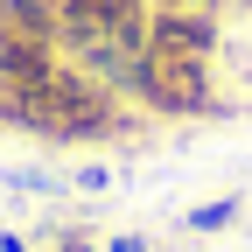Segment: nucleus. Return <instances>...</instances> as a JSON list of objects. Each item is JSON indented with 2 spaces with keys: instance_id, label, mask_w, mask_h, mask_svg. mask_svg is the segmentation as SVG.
<instances>
[{
  "instance_id": "nucleus-1",
  "label": "nucleus",
  "mask_w": 252,
  "mask_h": 252,
  "mask_svg": "<svg viewBox=\"0 0 252 252\" xmlns=\"http://www.w3.org/2000/svg\"><path fill=\"white\" fill-rule=\"evenodd\" d=\"M133 105L147 119H217L224 91H217V63L203 56H175V49H140V77H133Z\"/></svg>"
},
{
  "instance_id": "nucleus-2",
  "label": "nucleus",
  "mask_w": 252,
  "mask_h": 252,
  "mask_svg": "<svg viewBox=\"0 0 252 252\" xmlns=\"http://www.w3.org/2000/svg\"><path fill=\"white\" fill-rule=\"evenodd\" d=\"M147 49H175V56H224V14H196V7H154L147 14Z\"/></svg>"
},
{
  "instance_id": "nucleus-3",
  "label": "nucleus",
  "mask_w": 252,
  "mask_h": 252,
  "mask_svg": "<svg viewBox=\"0 0 252 252\" xmlns=\"http://www.w3.org/2000/svg\"><path fill=\"white\" fill-rule=\"evenodd\" d=\"M238 217H245V196L231 189V196H210V203H196V210H182L175 231H189V238H217V231H231Z\"/></svg>"
},
{
  "instance_id": "nucleus-4",
  "label": "nucleus",
  "mask_w": 252,
  "mask_h": 252,
  "mask_svg": "<svg viewBox=\"0 0 252 252\" xmlns=\"http://www.w3.org/2000/svg\"><path fill=\"white\" fill-rule=\"evenodd\" d=\"M0 182L21 189V196H63L70 189V175H42V168H0Z\"/></svg>"
},
{
  "instance_id": "nucleus-5",
  "label": "nucleus",
  "mask_w": 252,
  "mask_h": 252,
  "mask_svg": "<svg viewBox=\"0 0 252 252\" xmlns=\"http://www.w3.org/2000/svg\"><path fill=\"white\" fill-rule=\"evenodd\" d=\"M70 189H77V196H105V189H112V168L105 161H84V168H70Z\"/></svg>"
},
{
  "instance_id": "nucleus-6",
  "label": "nucleus",
  "mask_w": 252,
  "mask_h": 252,
  "mask_svg": "<svg viewBox=\"0 0 252 252\" xmlns=\"http://www.w3.org/2000/svg\"><path fill=\"white\" fill-rule=\"evenodd\" d=\"M98 252H154V245H147V238H140V231H112V238H105V245H98Z\"/></svg>"
},
{
  "instance_id": "nucleus-7",
  "label": "nucleus",
  "mask_w": 252,
  "mask_h": 252,
  "mask_svg": "<svg viewBox=\"0 0 252 252\" xmlns=\"http://www.w3.org/2000/svg\"><path fill=\"white\" fill-rule=\"evenodd\" d=\"M154 7H196V14H224L231 0H154Z\"/></svg>"
},
{
  "instance_id": "nucleus-8",
  "label": "nucleus",
  "mask_w": 252,
  "mask_h": 252,
  "mask_svg": "<svg viewBox=\"0 0 252 252\" xmlns=\"http://www.w3.org/2000/svg\"><path fill=\"white\" fill-rule=\"evenodd\" d=\"M0 252H35V245H28L21 231H7V224H0Z\"/></svg>"
},
{
  "instance_id": "nucleus-9",
  "label": "nucleus",
  "mask_w": 252,
  "mask_h": 252,
  "mask_svg": "<svg viewBox=\"0 0 252 252\" xmlns=\"http://www.w3.org/2000/svg\"><path fill=\"white\" fill-rule=\"evenodd\" d=\"M49 252H98V238H70V245H49Z\"/></svg>"
}]
</instances>
